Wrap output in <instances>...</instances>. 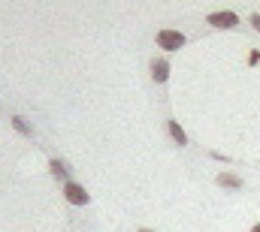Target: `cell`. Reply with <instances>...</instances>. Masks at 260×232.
Returning <instances> with one entry per match:
<instances>
[{
  "label": "cell",
  "instance_id": "cell-5",
  "mask_svg": "<svg viewBox=\"0 0 260 232\" xmlns=\"http://www.w3.org/2000/svg\"><path fill=\"white\" fill-rule=\"evenodd\" d=\"M167 130H170V136H173L179 145H188V136H185V130L179 127V121H167Z\"/></svg>",
  "mask_w": 260,
  "mask_h": 232
},
{
  "label": "cell",
  "instance_id": "cell-6",
  "mask_svg": "<svg viewBox=\"0 0 260 232\" xmlns=\"http://www.w3.org/2000/svg\"><path fill=\"white\" fill-rule=\"evenodd\" d=\"M218 184H221V187H242V178H239V175L224 172V175H218Z\"/></svg>",
  "mask_w": 260,
  "mask_h": 232
},
{
  "label": "cell",
  "instance_id": "cell-4",
  "mask_svg": "<svg viewBox=\"0 0 260 232\" xmlns=\"http://www.w3.org/2000/svg\"><path fill=\"white\" fill-rule=\"evenodd\" d=\"M151 79L154 82H167L170 79V63L167 60H154L151 63Z\"/></svg>",
  "mask_w": 260,
  "mask_h": 232
},
{
  "label": "cell",
  "instance_id": "cell-8",
  "mask_svg": "<svg viewBox=\"0 0 260 232\" xmlns=\"http://www.w3.org/2000/svg\"><path fill=\"white\" fill-rule=\"evenodd\" d=\"M12 127H15L18 133H24V136H34V130L24 124V118H12Z\"/></svg>",
  "mask_w": 260,
  "mask_h": 232
},
{
  "label": "cell",
  "instance_id": "cell-9",
  "mask_svg": "<svg viewBox=\"0 0 260 232\" xmlns=\"http://www.w3.org/2000/svg\"><path fill=\"white\" fill-rule=\"evenodd\" d=\"M251 24H254V27H257V30H260V15H257V12L251 15Z\"/></svg>",
  "mask_w": 260,
  "mask_h": 232
},
{
  "label": "cell",
  "instance_id": "cell-7",
  "mask_svg": "<svg viewBox=\"0 0 260 232\" xmlns=\"http://www.w3.org/2000/svg\"><path fill=\"white\" fill-rule=\"evenodd\" d=\"M52 175H55V178H67V175H70V169H67L61 160H52Z\"/></svg>",
  "mask_w": 260,
  "mask_h": 232
},
{
  "label": "cell",
  "instance_id": "cell-11",
  "mask_svg": "<svg viewBox=\"0 0 260 232\" xmlns=\"http://www.w3.org/2000/svg\"><path fill=\"white\" fill-rule=\"evenodd\" d=\"M139 232H151V229H139Z\"/></svg>",
  "mask_w": 260,
  "mask_h": 232
},
{
  "label": "cell",
  "instance_id": "cell-3",
  "mask_svg": "<svg viewBox=\"0 0 260 232\" xmlns=\"http://www.w3.org/2000/svg\"><path fill=\"white\" fill-rule=\"evenodd\" d=\"M206 21H209L212 27H236V24H239L236 12H212Z\"/></svg>",
  "mask_w": 260,
  "mask_h": 232
},
{
  "label": "cell",
  "instance_id": "cell-2",
  "mask_svg": "<svg viewBox=\"0 0 260 232\" xmlns=\"http://www.w3.org/2000/svg\"><path fill=\"white\" fill-rule=\"evenodd\" d=\"M64 196H67V202H73V205H88V193H85V187H82V184L67 181Z\"/></svg>",
  "mask_w": 260,
  "mask_h": 232
},
{
  "label": "cell",
  "instance_id": "cell-10",
  "mask_svg": "<svg viewBox=\"0 0 260 232\" xmlns=\"http://www.w3.org/2000/svg\"><path fill=\"white\" fill-rule=\"evenodd\" d=\"M251 232H260V223H257V226H254V229H251Z\"/></svg>",
  "mask_w": 260,
  "mask_h": 232
},
{
  "label": "cell",
  "instance_id": "cell-1",
  "mask_svg": "<svg viewBox=\"0 0 260 232\" xmlns=\"http://www.w3.org/2000/svg\"><path fill=\"white\" fill-rule=\"evenodd\" d=\"M157 46H160L164 52H176V49L185 46V36H182L179 30H160V33H157Z\"/></svg>",
  "mask_w": 260,
  "mask_h": 232
}]
</instances>
